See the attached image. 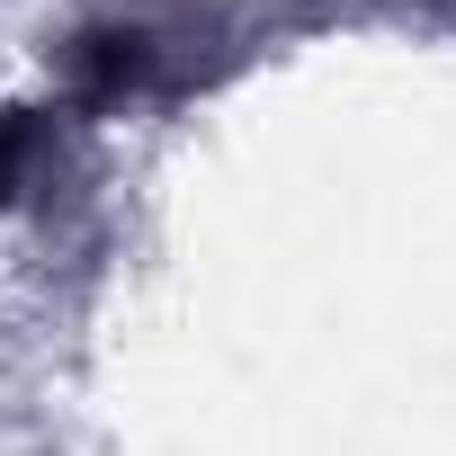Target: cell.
<instances>
[{
	"instance_id": "cell-1",
	"label": "cell",
	"mask_w": 456,
	"mask_h": 456,
	"mask_svg": "<svg viewBox=\"0 0 456 456\" xmlns=\"http://www.w3.org/2000/svg\"><path fill=\"white\" fill-rule=\"evenodd\" d=\"M28 152H37V126H0V197H19V179H28Z\"/></svg>"
}]
</instances>
